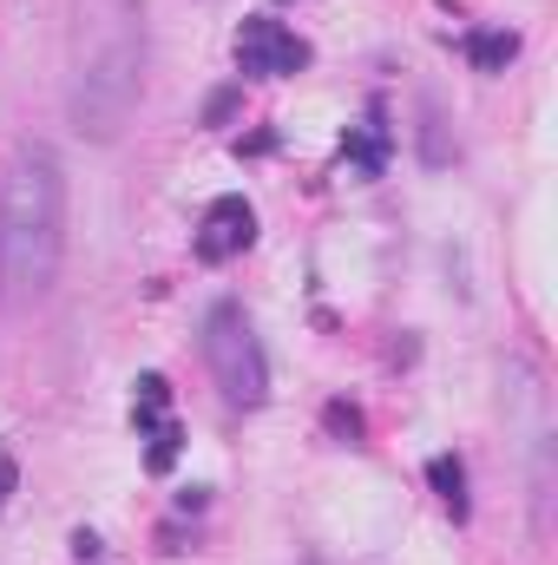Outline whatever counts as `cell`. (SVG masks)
<instances>
[{
	"label": "cell",
	"instance_id": "4fadbf2b",
	"mask_svg": "<svg viewBox=\"0 0 558 565\" xmlns=\"http://www.w3.org/2000/svg\"><path fill=\"white\" fill-rule=\"evenodd\" d=\"M7 493H13V460L0 454V513H7Z\"/></svg>",
	"mask_w": 558,
	"mask_h": 565
},
{
	"label": "cell",
	"instance_id": "8fae6325",
	"mask_svg": "<svg viewBox=\"0 0 558 565\" xmlns=\"http://www.w3.org/2000/svg\"><path fill=\"white\" fill-rule=\"evenodd\" d=\"M322 422H329V434H342V440H355V434H362V415H355L348 402H329V415H322Z\"/></svg>",
	"mask_w": 558,
	"mask_h": 565
},
{
	"label": "cell",
	"instance_id": "3957f363",
	"mask_svg": "<svg viewBox=\"0 0 558 565\" xmlns=\"http://www.w3.org/2000/svg\"><path fill=\"white\" fill-rule=\"evenodd\" d=\"M204 362H211V375H217V388H224L230 408H257L270 395L264 342H257V329H250V316L237 302H217L204 316Z\"/></svg>",
	"mask_w": 558,
	"mask_h": 565
},
{
	"label": "cell",
	"instance_id": "6da1fadb",
	"mask_svg": "<svg viewBox=\"0 0 558 565\" xmlns=\"http://www.w3.org/2000/svg\"><path fill=\"white\" fill-rule=\"evenodd\" d=\"M144 86V0H79L66 113L79 139H119Z\"/></svg>",
	"mask_w": 558,
	"mask_h": 565
},
{
	"label": "cell",
	"instance_id": "277c9868",
	"mask_svg": "<svg viewBox=\"0 0 558 565\" xmlns=\"http://www.w3.org/2000/svg\"><path fill=\"white\" fill-rule=\"evenodd\" d=\"M309 66V46L282 26V20H244L237 26V73L250 79H282V73H302Z\"/></svg>",
	"mask_w": 558,
	"mask_h": 565
},
{
	"label": "cell",
	"instance_id": "52a82bcc",
	"mask_svg": "<svg viewBox=\"0 0 558 565\" xmlns=\"http://www.w3.org/2000/svg\"><path fill=\"white\" fill-rule=\"evenodd\" d=\"M348 158H355V164H362L368 178H375V171L388 164V126H382V113H375V119H368V126H362V132L348 139Z\"/></svg>",
	"mask_w": 558,
	"mask_h": 565
},
{
	"label": "cell",
	"instance_id": "7a4b0ae2",
	"mask_svg": "<svg viewBox=\"0 0 558 565\" xmlns=\"http://www.w3.org/2000/svg\"><path fill=\"white\" fill-rule=\"evenodd\" d=\"M66 257V171L46 145H20L0 178V302H40Z\"/></svg>",
	"mask_w": 558,
	"mask_h": 565
},
{
	"label": "cell",
	"instance_id": "5b68a950",
	"mask_svg": "<svg viewBox=\"0 0 558 565\" xmlns=\"http://www.w3.org/2000/svg\"><path fill=\"white\" fill-rule=\"evenodd\" d=\"M250 237H257V211L244 198H217L204 211V224H197V257L204 264H230V257L250 250Z\"/></svg>",
	"mask_w": 558,
	"mask_h": 565
},
{
	"label": "cell",
	"instance_id": "7c38bea8",
	"mask_svg": "<svg viewBox=\"0 0 558 565\" xmlns=\"http://www.w3.org/2000/svg\"><path fill=\"white\" fill-rule=\"evenodd\" d=\"M230 113H237V93H211V106H204V119H211V126H224Z\"/></svg>",
	"mask_w": 558,
	"mask_h": 565
},
{
	"label": "cell",
	"instance_id": "8992f818",
	"mask_svg": "<svg viewBox=\"0 0 558 565\" xmlns=\"http://www.w3.org/2000/svg\"><path fill=\"white\" fill-rule=\"evenodd\" d=\"M427 480H433L440 507H447L453 520H466V467H460L453 454H433V460H427Z\"/></svg>",
	"mask_w": 558,
	"mask_h": 565
},
{
	"label": "cell",
	"instance_id": "9c48e42d",
	"mask_svg": "<svg viewBox=\"0 0 558 565\" xmlns=\"http://www.w3.org/2000/svg\"><path fill=\"white\" fill-rule=\"evenodd\" d=\"M466 53H473V66H480V73H500V66L519 53V40H513V33H473V40H466Z\"/></svg>",
	"mask_w": 558,
	"mask_h": 565
},
{
	"label": "cell",
	"instance_id": "ba28073f",
	"mask_svg": "<svg viewBox=\"0 0 558 565\" xmlns=\"http://www.w3.org/2000/svg\"><path fill=\"white\" fill-rule=\"evenodd\" d=\"M164 408H171V382L164 375H139V408H132L139 434H151V427L164 422Z\"/></svg>",
	"mask_w": 558,
	"mask_h": 565
},
{
	"label": "cell",
	"instance_id": "30bf717a",
	"mask_svg": "<svg viewBox=\"0 0 558 565\" xmlns=\"http://www.w3.org/2000/svg\"><path fill=\"white\" fill-rule=\"evenodd\" d=\"M178 440H184V434H178V422H158V427H151V454H144V460H151V473H164V467L178 460Z\"/></svg>",
	"mask_w": 558,
	"mask_h": 565
}]
</instances>
